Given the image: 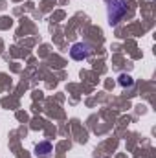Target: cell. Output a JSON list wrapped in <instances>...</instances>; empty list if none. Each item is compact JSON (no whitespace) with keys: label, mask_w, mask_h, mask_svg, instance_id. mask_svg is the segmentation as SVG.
Returning a JSON list of instances; mask_svg holds the SVG:
<instances>
[{"label":"cell","mask_w":156,"mask_h":158,"mask_svg":"<svg viewBox=\"0 0 156 158\" xmlns=\"http://www.w3.org/2000/svg\"><path fill=\"white\" fill-rule=\"evenodd\" d=\"M125 13H127V0H107V17L110 26H116Z\"/></svg>","instance_id":"1"},{"label":"cell","mask_w":156,"mask_h":158,"mask_svg":"<svg viewBox=\"0 0 156 158\" xmlns=\"http://www.w3.org/2000/svg\"><path fill=\"white\" fill-rule=\"evenodd\" d=\"M90 53H92V48H90L86 42H76V44L70 48V57H72L74 61H84Z\"/></svg>","instance_id":"2"},{"label":"cell","mask_w":156,"mask_h":158,"mask_svg":"<svg viewBox=\"0 0 156 158\" xmlns=\"http://www.w3.org/2000/svg\"><path fill=\"white\" fill-rule=\"evenodd\" d=\"M35 153H37V156H51V153H53V147H51V143L50 142H40L37 143V147H35Z\"/></svg>","instance_id":"3"},{"label":"cell","mask_w":156,"mask_h":158,"mask_svg":"<svg viewBox=\"0 0 156 158\" xmlns=\"http://www.w3.org/2000/svg\"><path fill=\"white\" fill-rule=\"evenodd\" d=\"M119 85L121 86H132V77L127 76V74H121L119 76Z\"/></svg>","instance_id":"4"}]
</instances>
